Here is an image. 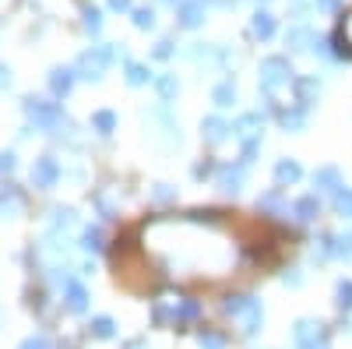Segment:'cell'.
I'll return each instance as SVG.
<instances>
[{
  "instance_id": "f1b7e54d",
  "label": "cell",
  "mask_w": 352,
  "mask_h": 349,
  "mask_svg": "<svg viewBox=\"0 0 352 349\" xmlns=\"http://www.w3.org/2000/svg\"><path fill=\"white\" fill-rule=\"evenodd\" d=\"M81 25H85L88 36H99L102 32V11L99 8H85L81 11Z\"/></svg>"
},
{
  "instance_id": "f6af8a7d",
  "label": "cell",
  "mask_w": 352,
  "mask_h": 349,
  "mask_svg": "<svg viewBox=\"0 0 352 349\" xmlns=\"http://www.w3.org/2000/svg\"><path fill=\"white\" fill-rule=\"evenodd\" d=\"M212 4H222V8H229V4H232V0H212Z\"/></svg>"
},
{
  "instance_id": "bcb514c9",
  "label": "cell",
  "mask_w": 352,
  "mask_h": 349,
  "mask_svg": "<svg viewBox=\"0 0 352 349\" xmlns=\"http://www.w3.org/2000/svg\"><path fill=\"white\" fill-rule=\"evenodd\" d=\"M162 4H173V8H176V4H180V0H162Z\"/></svg>"
},
{
  "instance_id": "7402d4cb",
  "label": "cell",
  "mask_w": 352,
  "mask_h": 349,
  "mask_svg": "<svg viewBox=\"0 0 352 349\" xmlns=\"http://www.w3.org/2000/svg\"><path fill=\"white\" fill-rule=\"evenodd\" d=\"M81 247H85L88 254L106 251V233H102V226H85V233H81Z\"/></svg>"
},
{
  "instance_id": "ffe728a7",
  "label": "cell",
  "mask_w": 352,
  "mask_h": 349,
  "mask_svg": "<svg viewBox=\"0 0 352 349\" xmlns=\"http://www.w3.org/2000/svg\"><path fill=\"white\" fill-rule=\"evenodd\" d=\"M232 134H236V138H257L261 134V113H243L240 116V120L236 124H232Z\"/></svg>"
},
{
  "instance_id": "4dcf8cb0",
  "label": "cell",
  "mask_w": 352,
  "mask_h": 349,
  "mask_svg": "<svg viewBox=\"0 0 352 349\" xmlns=\"http://www.w3.org/2000/svg\"><path fill=\"white\" fill-rule=\"evenodd\" d=\"M331 254L338 261H352V233H338V237L331 240Z\"/></svg>"
},
{
  "instance_id": "60d3db41",
  "label": "cell",
  "mask_w": 352,
  "mask_h": 349,
  "mask_svg": "<svg viewBox=\"0 0 352 349\" xmlns=\"http://www.w3.org/2000/svg\"><path fill=\"white\" fill-rule=\"evenodd\" d=\"M173 198H176V191L169 184H155V201H173Z\"/></svg>"
},
{
  "instance_id": "1f68e13d",
  "label": "cell",
  "mask_w": 352,
  "mask_h": 349,
  "mask_svg": "<svg viewBox=\"0 0 352 349\" xmlns=\"http://www.w3.org/2000/svg\"><path fill=\"white\" fill-rule=\"evenodd\" d=\"M250 300H254V297H226V300H222V314H229V317H243V310L250 307Z\"/></svg>"
},
{
  "instance_id": "ba28073f",
  "label": "cell",
  "mask_w": 352,
  "mask_h": 349,
  "mask_svg": "<svg viewBox=\"0 0 352 349\" xmlns=\"http://www.w3.org/2000/svg\"><path fill=\"white\" fill-rule=\"evenodd\" d=\"M257 209L268 212V215H275V219H285V215L292 212V205L282 198V187H275V191H268V194H261V198H257Z\"/></svg>"
},
{
  "instance_id": "603a6c76",
  "label": "cell",
  "mask_w": 352,
  "mask_h": 349,
  "mask_svg": "<svg viewBox=\"0 0 352 349\" xmlns=\"http://www.w3.org/2000/svg\"><path fill=\"white\" fill-rule=\"evenodd\" d=\"M124 74H127V85H134V89H141V85L152 81L148 64H141V61H127V64H124Z\"/></svg>"
},
{
  "instance_id": "ab89813d",
  "label": "cell",
  "mask_w": 352,
  "mask_h": 349,
  "mask_svg": "<svg viewBox=\"0 0 352 349\" xmlns=\"http://www.w3.org/2000/svg\"><path fill=\"white\" fill-rule=\"evenodd\" d=\"M14 166H18L14 152H0V173H14Z\"/></svg>"
},
{
  "instance_id": "e0dca14e",
  "label": "cell",
  "mask_w": 352,
  "mask_h": 349,
  "mask_svg": "<svg viewBox=\"0 0 352 349\" xmlns=\"http://www.w3.org/2000/svg\"><path fill=\"white\" fill-rule=\"evenodd\" d=\"M25 209V201H21V194L8 184V187H0V219H8V215H18Z\"/></svg>"
},
{
  "instance_id": "30bf717a",
  "label": "cell",
  "mask_w": 352,
  "mask_h": 349,
  "mask_svg": "<svg viewBox=\"0 0 352 349\" xmlns=\"http://www.w3.org/2000/svg\"><path fill=\"white\" fill-rule=\"evenodd\" d=\"M201 134H204V141L222 145V141H229V134H232V124H226L222 116H204V120H201Z\"/></svg>"
},
{
  "instance_id": "7a4b0ae2",
  "label": "cell",
  "mask_w": 352,
  "mask_h": 349,
  "mask_svg": "<svg viewBox=\"0 0 352 349\" xmlns=\"http://www.w3.org/2000/svg\"><path fill=\"white\" fill-rule=\"evenodd\" d=\"M113 61H116V46H92V50H85V53L78 56L74 71H78V78H85V81H102V74L109 71Z\"/></svg>"
},
{
  "instance_id": "ac0fdd59",
  "label": "cell",
  "mask_w": 352,
  "mask_h": 349,
  "mask_svg": "<svg viewBox=\"0 0 352 349\" xmlns=\"http://www.w3.org/2000/svg\"><path fill=\"white\" fill-rule=\"evenodd\" d=\"M275 116H278V124H282L285 131H303V127H307V109H303V106H292V109H278Z\"/></svg>"
},
{
  "instance_id": "e575fe53",
  "label": "cell",
  "mask_w": 352,
  "mask_h": 349,
  "mask_svg": "<svg viewBox=\"0 0 352 349\" xmlns=\"http://www.w3.org/2000/svg\"><path fill=\"white\" fill-rule=\"evenodd\" d=\"M197 346H201V349H226V339L204 328V332H197Z\"/></svg>"
},
{
  "instance_id": "cb8c5ba5",
  "label": "cell",
  "mask_w": 352,
  "mask_h": 349,
  "mask_svg": "<svg viewBox=\"0 0 352 349\" xmlns=\"http://www.w3.org/2000/svg\"><path fill=\"white\" fill-rule=\"evenodd\" d=\"M261 325H264V307H261V300H250V307L243 310V332L247 335H257Z\"/></svg>"
},
{
  "instance_id": "44dd1931",
  "label": "cell",
  "mask_w": 352,
  "mask_h": 349,
  "mask_svg": "<svg viewBox=\"0 0 352 349\" xmlns=\"http://www.w3.org/2000/svg\"><path fill=\"white\" fill-rule=\"evenodd\" d=\"M236 99H240V92H236V85H232V81H219L215 89H212V103H215L219 109H229Z\"/></svg>"
},
{
  "instance_id": "d6a6232c",
  "label": "cell",
  "mask_w": 352,
  "mask_h": 349,
  "mask_svg": "<svg viewBox=\"0 0 352 349\" xmlns=\"http://www.w3.org/2000/svg\"><path fill=\"white\" fill-rule=\"evenodd\" d=\"M155 89H159L162 99H173L176 92H180V81H176V74H159L155 78Z\"/></svg>"
},
{
  "instance_id": "8992f818",
  "label": "cell",
  "mask_w": 352,
  "mask_h": 349,
  "mask_svg": "<svg viewBox=\"0 0 352 349\" xmlns=\"http://www.w3.org/2000/svg\"><path fill=\"white\" fill-rule=\"evenodd\" d=\"M176 21H180V28H197L204 21V0H180L176 4Z\"/></svg>"
},
{
  "instance_id": "8fae6325",
  "label": "cell",
  "mask_w": 352,
  "mask_h": 349,
  "mask_svg": "<svg viewBox=\"0 0 352 349\" xmlns=\"http://www.w3.org/2000/svg\"><path fill=\"white\" fill-rule=\"evenodd\" d=\"M292 92H296V103H300V106L317 103V96H320V81H317V74H310V78H292Z\"/></svg>"
},
{
  "instance_id": "7c38bea8",
  "label": "cell",
  "mask_w": 352,
  "mask_h": 349,
  "mask_svg": "<svg viewBox=\"0 0 352 349\" xmlns=\"http://www.w3.org/2000/svg\"><path fill=\"white\" fill-rule=\"evenodd\" d=\"M275 14L272 11H254V18H250V36L254 39H261V43H268L272 36H275Z\"/></svg>"
},
{
  "instance_id": "f546056e",
  "label": "cell",
  "mask_w": 352,
  "mask_h": 349,
  "mask_svg": "<svg viewBox=\"0 0 352 349\" xmlns=\"http://www.w3.org/2000/svg\"><path fill=\"white\" fill-rule=\"evenodd\" d=\"M131 21H134V28H141V32H152V28H155V11L152 8H134Z\"/></svg>"
},
{
  "instance_id": "6da1fadb",
  "label": "cell",
  "mask_w": 352,
  "mask_h": 349,
  "mask_svg": "<svg viewBox=\"0 0 352 349\" xmlns=\"http://www.w3.org/2000/svg\"><path fill=\"white\" fill-rule=\"evenodd\" d=\"M25 116H28V124H36V131H60V127H71V120H67V113H64L60 103L36 99V96L25 99Z\"/></svg>"
},
{
  "instance_id": "d6986e66",
  "label": "cell",
  "mask_w": 352,
  "mask_h": 349,
  "mask_svg": "<svg viewBox=\"0 0 352 349\" xmlns=\"http://www.w3.org/2000/svg\"><path fill=\"white\" fill-rule=\"evenodd\" d=\"M314 187H317V191H338V187H342V173H338L335 166H320V169L314 173Z\"/></svg>"
},
{
  "instance_id": "3957f363",
  "label": "cell",
  "mask_w": 352,
  "mask_h": 349,
  "mask_svg": "<svg viewBox=\"0 0 352 349\" xmlns=\"http://www.w3.org/2000/svg\"><path fill=\"white\" fill-rule=\"evenodd\" d=\"M289 81H292L289 56H264V61H261V92L275 96L282 85H289Z\"/></svg>"
},
{
  "instance_id": "5b68a950",
  "label": "cell",
  "mask_w": 352,
  "mask_h": 349,
  "mask_svg": "<svg viewBox=\"0 0 352 349\" xmlns=\"http://www.w3.org/2000/svg\"><path fill=\"white\" fill-rule=\"evenodd\" d=\"M247 169H250V166H247L243 159L219 166V191H226V194H240V187L247 184Z\"/></svg>"
},
{
  "instance_id": "9a60e30c",
  "label": "cell",
  "mask_w": 352,
  "mask_h": 349,
  "mask_svg": "<svg viewBox=\"0 0 352 349\" xmlns=\"http://www.w3.org/2000/svg\"><path fill=\"white\" fill-rule=\"evenodd\" d=\"M292 339H296V346H300V349H307V346H314V342L324 339V332H320V325H317V321L303 317V321H296V328H292Z\"/></svg>"
},
{
  "instance_id": "9c48e42d",
  "label": "cell",
  "mask_w": 352,
  "mask_h": 349,
  "mask_svg": "<svg viewBox=\"0 0 352 349\" xmlns=\"http://www.w3.org/2000/svg\"><path fill=\"white\" fill-rule=\"evenodd\" d=\"M314 43H317V36L310 32L307 25H292L289 32H285V46H289V53H307V50H314Z\"/></svg>"
},
{
  "instance_id": "277c9868",
  "label": "cell",
  "mask_w": 352,
  "mask_h": 349,
  "mask_svg": "<svg viewBox=\"0 0 352 349\" xmlns=\"http://www.w3.org/2000/svg\"><path fill=\"white\" fill-rule=\"evenodd\" d=\"M60 162H56L53 156H39L36 162H32V173H28V180H32V187H39V191H50V187H56L60 184Z\"/></svg>"
},
{
  "instance_id": "4316f807",
  "label": "cell",
  "mask_w": 352,
  "mask_h": 349,
  "mask_svg": "<svg viewBox=\"0 0 352 349\" xmlns=\"http://www.w3.org/2000/svg\"><path fill=\"white\" fill-rule=\"evenodd\" d=\"M88 335H92V339H113L116 335V321H113V317H92V325H88Z\"/></svg>"
},
{
  "instance_id": "d4e9b609",
  "label": "cell",
  "mask_w": 352,
  "mask_h": 349,
  "mask_svg": "<svg viewBox=\"0 0 352 349\" xmlns=\"http://www.w3.org/2000/svg\"><path fill=\"white\" fill-rule=\"evenodd\" d=\"M197 314H201V304L197 300H180V304L173 307V321L176 325H187V321H194Z\"/></svg>"
},
{
  "instance_id": "f35d334b",
  "label": "cell",
  "mask_w": 352,
  "mask_h": 349,
  "mask_svg": "<svg viewBox=\"0 0 352 349\" xmlns=\"http://www.w3.org/2000/svg\"><path fill=\"white\" fill-rule=\"evenodd\" d=\"M314 4H317L320 14H335V11L342 8V0H314Z\"/></svg>"
},
{
  "instance_id": "74e56055",
  "label": "cell",
  "mask_w": 352,
  "mask_h": 349,
  "mask_svg": "<svg viewBox=\"0 0 352 349\" xmlns=\"http://www.w3.org/2000/svg\"><path fill=\"white\" fill-rule=\"evenodd\" d=\"M338 36H342V43L349 46V53H352V11L342 18V28H338Z\"/></svg>"
},
{
  "instance_id": "2e32d148",
  "label": "cell",
  "mask_w": 352,
  "mask_h": 349,
  "mask_svg": "<svg viewBox=\"0 0 352 349\" xmlns=\"http://www.w3.org/2000/svg\"><path fill=\"white\" fill-rule=\"evenodd\" d=\"M303 177V166L296 159H278L275 162V184L278 187H289V184H296Z\"/></svg>"
},
{
  "instance_id": "d590c367",
  "label": "cell",
  "mask_w": 352,
  "mask_h": 349,
  "mask_svg": "<svg viewBox=\"0 0 352 349\" xmlns=\"http://www.w3.org/2000/svg\"><path fill=\"white\" fill-rule=\"evenodd\" d=\"M50 215H53V226H56V229H67V226H74V209H53Z\"/></svg>"
},
{
  "instance_id": "5bb4252c",
  "label": "cell",
  "mask_w": 352,
  "mask_h": 349,
  "mask_svg": "<svg viewBox=\"0 0 352 349\" xmlns=\"http://www.w3.org/2000/svg\"><path fill=\"white\" fill-rule=\"evenodd\" d=\"M64 307H67L71 314H81V310L88 307V289H85L78 279H71V282L64 286Z\"/></svg>"
},
{
  "instance_id": "ee69618b",
  "label": "cell",
  "mask_w": 352,
  "mask_h": 349,
  "mask_svg": "<svg viewBox=\"0 0 352 349\" xmlns=\"http://www.w3.org/2000/svg\"><path fill=\"white\" fill-rule=\"evenodd\" d=\"M11 85V71H8V64H0V89H8Z\"/></svg>"
},
{
  "instance_id": "4fadbf2b",
  "label": "cell",
  "mask_w": 352,
  "mask_h": 349,
  "mask_svg": "<svg viewBox=\"0 0 352 349\" xmlns=\"http://www.w3.org/2000/svg\"><path fill=\"white\" fill-rule=\"evenodd\" d=\"M292 215H296V222H317V215H320V198H317V194H303L300 201H292Z\"/></svg>"
},
{
  "instance_id": "b9f144b4",
  "label": "cell",
  "mask_w": 352,
  "mask_h": 349,
  "mask_svg": "<svg viewBox=\"0 0 352 349\" xmlns=\"http://www.w3.org/2000/svg\"><path fill=\"white\" fill-rule=\"evenodd\" d=\"M155 56H159V61H169V56H173V43H169V39H162V43L155 46Z\"/></svg>"
},
{
  "instance_id": "484cf974",
  "label": "cell",
  "mask_w": 352,
  "mask_h": 349,
  "mask_svg": "<svg viewBox=\"0 0 352 349\" xmlns=\"http://www.w3.org/2000/svg\"><path fill=\"white\" fill-rule=\"evenodd\" d=\"M331 205H335V212L338 215H345V219H352V187H338V191H331Z\"/></svg>"
},
{
  "instance_id": "836d02e7",
  "label": "cell",
  "mask_w": 352,
  "mask_h": 349,
  "mask_svg": "<svg viewBox=\"0 0 352 349\" xmlns=\"http://www.w3.org/2000/svg\"><path fill=\"white\" fill-rule=\"evenodd\" d=\"M335 304H338L342 310H352V279H342V282L335 286Z\"/></svg>"
},
{
  "instance_id": "7bdbcfd3",
  "label": "cell",
  "mask_w": 352,
  "mask_h": 349,
  "mask_svg": "<svg viewBox=\"0 0 352 349\" xmlns=\"http://www.w3.org/2000/svg\"><path fill=\"white\" fill-rule=\"evenodd\" d=\"M109 11H120L124 14V11H134V8H131V0H109Z\"/></svg>"
},
{
  "instance_id": "8d00e7d4",
  "label": "cell",
  "mask_w": 352,
  "mask_h": 349,
  "mask_svg": "<svg viewBox=\"0 0 352 349\" xmlns=\"http://www.w3.org/2000/svg\"><path fill=\"white\" fill-rule=\"evenodd\" d=\"M18 349H53V342H50V335H43V332H39V335H28Z\"/></svg>"
},
{
  "instance_id": "52a82bcc",
  "label": "cell",
  "mask_w": 352,
  "mask_h": 349,
  "mask_svg": "<svg viewBox=\"0 0 352 349\" xmlns=\"http://www.w3.org/2000/svg\"><path fill=\"white\" fill-rule=\"evenodd\" d=\"M74 81H78V71H74V67H53V71H50V92H53L56 99H64V96H71Z\"/></svg>"
},
{
  "instance_id": "83f0119b",
  "label": "cell",
  "mask_w": 352,
  "mask_h": 349,
  "mask_svg": "<svg viewBox=\"0 0 352 349\" xmlns=\"http://www.w3.org/2000/svg\"><path fill=\"white\" fill-rule=\"evenodd\" d=\"M92 131L113 134V131H116V113H113V109H96V113H92Z\"/></svg>"
}]
</instances>
